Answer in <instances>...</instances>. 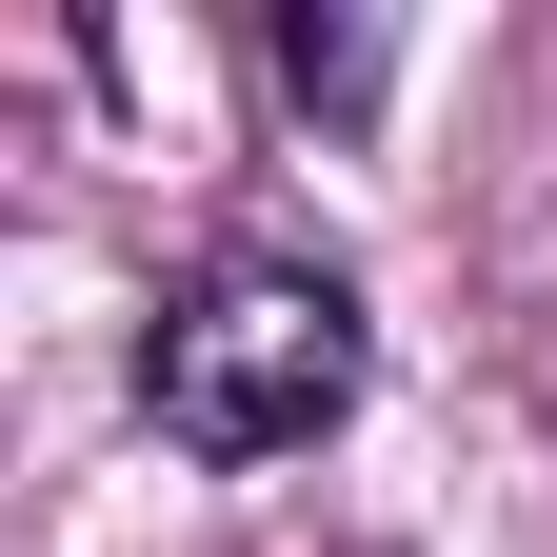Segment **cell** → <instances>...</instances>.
I'll list each match as a JSON object with an SVG mask.
<instances>
[{
    "mask_svg": "<svg viewBox=\"0 0 557 557\" xmlns=\"http://www.w3.org/2000/svg\"><path fill=\"white\" fill-rule=\"evenodd\" d=\"M259 60H278V100H338V120L379 100V21H278Z\"/></svg>",
    "mask_w": 557,
    "mask_h": 557,
    "instance_id": "cell-2",
    "label": "cell"
},
{
    "mask_svg": "<svg viewBox=\"0 0 557 557\" xmlns=\"http://www.w3.org/2000/svg\"><path fill=\"white\" fill-rule=\"evenodd\" d=\"M139 398H160V438L180 458H319L338 418H359V278L338 259H278V239H220L160 299V338H139Z\"/></svg>",
    "mask_w": 557,
    "mask_h": 557,
    "instance_id": "cell-1",
    "label": "cell"
}]
</instances>
